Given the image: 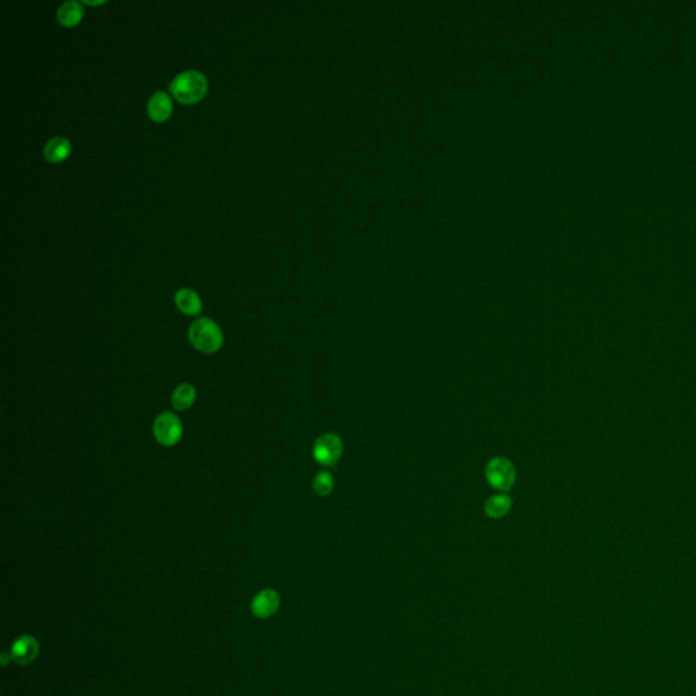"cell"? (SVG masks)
<instances>
[{"instance_id":"cell-5","label":"cell","mask_w":696,"mask_h":696,"mask_svg":"<svg viewBox=\"0 0 696 696\" xmlns=\"http://www.w3.org/2000/svg\"><path fill=\"white\" fill-rule=\"evenodd\" d=\"M153 432L158 444L163 446H174L183 437V423L173 412H163L157 416Z\"/></svg>"},{"instance_id":"cell-7","label":"cell","mask_w":696,"mask_h":696,"mask_svg":"<svg viewBox=\"0 0 696 696\" xmlns=\"http://www.w3.org/2000/svg\"><path fill=\"white\" fill-rule=\"evenodd\" d=\"M38 653H40L38 641L31 635H24L13 643L10 657L18 665H29L31 661L37 658Z\"/></svg>"},{"instance_id":"cell-8","label":"cell","mask_w":696,"mask_h":696,"mask_svg":"<svg viewBox=\"0 0 696 696\" xmlns=\"http://www.w3.org/2000/svg\"><path fill=\"white\" fill-rule=\"evenodd\" d=\"M172 109H173V105H172L170 97L167 96V93L161 91V90L154 93L150 97L149 104H147V112H149L150 119L157 121V123H162V121L167 120L172 114Z\"/></svg>"},{"instance_id":"cell-12","label":"cell","mask_w":696,"mask_h":696,"mask_svg":"<svg viewBox=\"0 0 696 696\" xmlns=\"http://www.w3.org/2000/svg\"><path fill=\"white\" fill-rule=\"evenodd\" d=\"M83 15L82 4L77 0L63 3L57 8V20L63 27H75L80 24Z\"/></svg>"},{"instance_id":"cell-14","label":"cell","mask_w":696,"mask_h":696,"mask_svg":"<svg viewBox=\"0 0 696 696\" xmlns=\"http://www.w3.org/2000/svg\"><path fill=\"white\" fill-rule=\"evenodd\" d=\"M333 487H335V479L333 476L326 472V471H322V472H319L315 479H313V490L316 491V494H319L320 497H326L329 495L332 491H333Z\"/></svg>"},{"instance_id":"cell-6","label":"cell","mask_w":696,"mask_h":696,"mask_svg":"<svg viewBox=\"0 0 696 696\" xmlns=\"http://www.w3.org/2000/svg\"><path fill=\"white\" fill-rule=\"evenodd\" d=\"M280 607V596L276 590L264 589L259 591L250 604L252 614L259 619H268L278 612Z\"/></svg>"},{"instance_id":"cell-15","label":"cell","mask_w":696,"mask_h":696,"mask_svg":"<svg viewBox=\"0 0 696 696\" xmlns=\"http://www.w3.org/2000/svg\"><path fill=\"white\" fill-rule=\"evenodd\" d=\"M83 3L84 4H93V6H96V4H103L104 1H89V0H83Z\"/></svg>"},{"instance_id":"cell-16","label":"cell","mask_w":696,"mask_h":696,"mask_svg":"<svg viewBox=\"0 0 696 696\" xmlns=\"http://www.w3.org/2000/svg\"><path fill=\"white\" fill-rule=\"evenodd\" d=\"M1 660H3V665H7V656L6 654H1Z\"/></svg>"},{"instance_id":"cell-4","label":"cell","mask_w":696,"mask_h":696,"mask_svg":"<svg viewBox=\"0 0 696 696\" xmlns=\"http://www.w3.org/2000/svg\"><path fill=\"white\" fill-rule=\"evenodd\" d=\"M345 445L338 434L326 432L319 437L313 445V457L324 467L335 465L343 455Z\"/></svg>"},{"instance_id":"cell-3","label":"cell","mask_w":696,"mask_h":696,"mask_svg":"<svg viewBox=\"0 0 696 696\" xmlns=\"http://www.w3.org/2000/svg\"><path fill=\"white\" fill-rule=\"evenodd\" d=\"M484 476L492 488L498 491H509L515 482L517 472L509 458L498 455L487 462Z\"/></svg>"},{"instance_id":"cell-2","label":"cell","mask_w":696,"mask_h":696,"mask_svg":"<svg viewBox=\"0 0 696 696\" xmlns=\"http://www.w3.org/2000/svg\"><path fill=\"white\" fill-rule=\"evenodd\" d=\"M188 336L190 345L202 354H215L223 345L222 329L209 317H202L192 322Z\"/></svg>"},{"instance_id":"cell-13","label":"cell","mask_w":696,"mask_h":696,"mask_svg":"<svg viewBox=\"0 0 696 696\" xmlns=\"http://www.w3.org/2000/svg\"><path fill=\"white\" fill-rule=\"evenodd\" d=\"M196 400V389L190 384L179 385L172 395V405L177 411L189 409Z\"/></svg>"},{"instance_id":"cell-9","label":"cell","mask_w":696,"mask_h":696,"mask_svg":"<svg viewBox=\"0 0 696 696\" xmlns=\"http://www.w3.org/2000/svg\"><path fill=\"white\" fill-rule=\"evenodd\" d=\"M174 302L177 309L187 316H197L203 309L200 296L190 289L179 290L174 295Z\"/></svg>"},{"instance_id":"cell-10","label":"cell","mask_w":696,"mask_h":696,"mask_svg":"<svg viewBox=\"0 0 696 696\" xmlns=\"http://www.w3.org/2000/svg\"><path fill=\"white\" fill-rule=\"evenodd\" d=\"M71 153V143L67 137L54 136L50 139L44 147V157L47 161L59 163L64 161Z\"/></svg>"},{"instance_id":"cell-1","label":"cell","mask_w":696,"mask_h":696,"mask_svg":"<svg viewBox=\"0 0 696 696\" xmlns=\"http://www.w3.org/2000/svg\"><path fill=\"white\" fill-rule=\"evenodd\" d=\"M169 90L177 101L189 105L200 101L206 96L209 82L202 73L189 70L174 77L169 84Z\"/></svg>"},{"instance_id":"cell-11","label":"cell","mask_w":696,"mask_h":696,"mask_svg":"<svg viewBox=\"0 0 696 696\" xmlns=\"http://www.w3.org/2000/svg\"><path fill=\"white\" fill-rule=\"evenodd\" d=\"M511 506H513V499L510 498L509 495L497 494V495H492L487 499V502L484 505V511L490 518L499 520V518H504L505 515L509 514Z\"/></svg>"}]
</instances>
